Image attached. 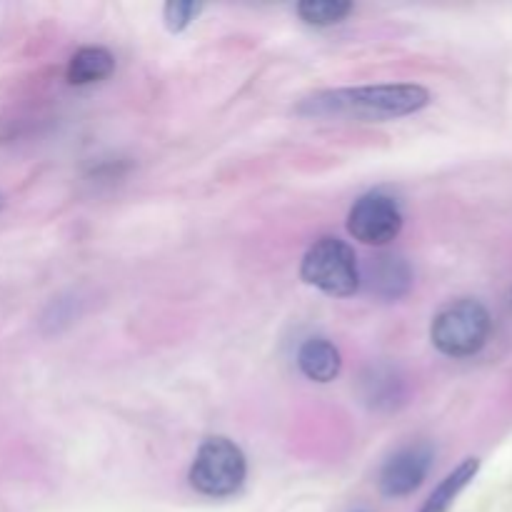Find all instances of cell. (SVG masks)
Wrapping results in <instances>:
<instances>
[{
    "mask_svg": "<svg viewBox=\"0 0 512 512\" xmlns=\"http://www.w3.org/2000/svg\"><path fill=\"white\" fill-rule=\"evenodd\" d=\"M430 105V90L418 83H380L360 88L318 90L298 103L295 113L303 118H348V120H383L405 118L420 113Z\"/></svg>",
    "mask_w": 512,
    "mask_h": 512,
    "instance_id": "6da1fadb",
    "label": "cell"
},
{
    "mask_svg": "<svg viewBox=\"0 0 512 512\" xmlns=\"http://www.w3.org/2000/svg\"><path fill=\"white\" fill-rule=\"evenodd\" d=\"M245 478H248L245 453L225 435L205 438L188 470L190 488L215 500L238 495L243 490Z\"/></svg>",
    "mask_w": 512,
    "mask_h": 512,
    "instance_id": "7a4b0ae2",
    "label": "cell"
},
{
    "mask_svg": "<svg viewBox=\"0 0 512 512\" xmlns=\"http://www.w3.org/2000/svg\"><path fill=\"white\" fill-rule=\"evenodd\" d=\"M493 333L490 310L475 298H460L445 305L430 323L435 350L448 358H470L488 345Z\"/></svg>",
    "mask_w": 512,
    "mask_h": 512,
    "instance_id": "3957f363",
    "label": "cell"
},
{
    "mask_svg": "<svg viewBox=\"0 0 512 512\" xmlns=\"http://www.w3.org/2000/svg\"><path fill=\"white\" fill-rule=\"evenodd\" d=\"M300 278L330 298H350L360 290L358 255L345 240L323 235L305 250L300 260Z\"/></svg>",
    "mask_w": 512,
    "mask_h": 512,
    "instance_id": "277c9868",
    "label": "cell"
},
{
    "mask_svg": "<svg viewBox=\"0 0 512 512\" xmlns=\"http://www.w3.org/2000/svg\"><path fill=\"white\" fill-rule=\"evenodd\" d=\"M403 230V208L385 190L360 195L348 213V233L370 248L393 243Z\"/></svg>",
    "mask_w": 512,
    "mask_h": 512,
    "instance_id": "5b68a950",
    "label": "cell"
},
{
    "mask_svg": "<svg viewBox=\"0 0 512 512\" xmlns=\"http://www.w3.org/2000/svg\"><path fill=\"white\" fill-rule=\"evenodd\" d=\"M433 460L435 450L428 443H415L400 448L398 453H393L385 460L383 470H380V493L393 500L413 495L428 478Z\"/></svg>",
    "mask_w": 512,
    "mask_h": 512,
    "instance_id": "8992f818",
    "label": "cell"
},
{
    "mask_svg": "<svg viewBox=\"0 0 512 512\" xmlns=\"http://www.w3.org/2000/svg\"><path fill=\"white\" fill-rule=\"evenodd\" d=\"M363 283L368 285L375 298L393 303V300L405 298L413 288V268L403 255L383 253L368 265L365 275L360 278V285Z\"/></svg>",
    "mask_w": 512,
    "mask_h": 512,
    "instance_id": "52a82bcc",
    "label": "cell"
},
{
    "mask_svg": "<svg viewBox=\"0 0 512 512\" xmlns=\"http://www.w3.org/2000/svg\"><path fill=\"white\" fill-rule=\"evenodd\" d=\"M298 368L313 383L328 385L343 370V355L328 338H308L298 350Z\"/></svg>",
    "mask_w": 512,
    "mask_h": 512,
    "instance_id": "ba28073f",
    "label": "cell"
},
{
    "mask_svg": "<svg viewBox=\"0 0 512 512\" xmlns=\"http://www.w3.org/2000/svg\"><path fill=\"white\" fill-rule=\"evenodd\" d=\"M115 70V55L108 48H100V45H85L80 48L73 58L68 60V68H65V80L75 88H85V85L103 83L105 78H110Z\"/></svg>",
    "mask_w": 512,
    "mask_h": 512,
    "instance_id": "9c48e42d",
    "label": "cell"
},
{
    "mask_svg": "<svg viewBox=\"0 0 512 512\" xmlns=\"http://www.w3.org/2000/svg\"><path fill=\"white\" fill-rule=\"evenodd\" d=\"M360 390H363V400L375 410H393L403 403L405 388L400 375L395 373L393 368H385V365H378V368L365 370L363 383H360Z\"/></svg>",
    "mask_w": 512,
    "mask_h": 512,
    "instance_id": "30bf717a",
    "label": "cell"
},
{
    "mask_svg": "<svg viewBox=\"0 0 512 512\" xmlns=\"http://www.w3.org/2000/svg\"><path fill=\"white\" fill-rule=\"evenodd\" d=\"M478 470H480L478 458H465L458 468L450 470V473L445 475V480H440L438 488L430 493V498L425 500L423 508L418 512H450V508L455 505V500L460 498V493L473 483Z\"/></svg>",
    "mask_w": 512,
    "mask_h": 512,
    "instance_id": "8fae6325",
    "label": "cell"
},
{
    "mask_svg": "<svg viewBox=\"0 0 512 512\" xmlns=\"http://www.w3.org/2000/svg\"><path fill=\"white\" fill-rule=\"evenodd\" d=\"M353 10V3L348 0H303L295 5L298 18L310 28H333L343 23Z\"/></svg>",
    "mask_w": 512,
    "mask_h": 512,
    "instance_id": "7c38bea8",
    "label": "cell"
},
{
    "mask_svg": "<svg viewBox=\"0 0 512 512\" xmlns=\"http://www.w3.org/2000/svg\"><path fill=\"white\" fill-rule=\"evenodd\" d=\"M203 10L205 5L195 3V0H170L163 8V23L170 33H183L200 18Z\"/></svg>",
    "mask_w": 512,
    "mask_h": 512,
    "instance_id": "4fadbf2b",
    "label": "cell"
},
{
    "mask_svg": "<svg viewBox=\"0 0 512 512\" xmlns=\"http://www.w3.org/2000/svg\"><path fill=\"white\" fill-rule=\"evenodd\" d=\"M5 208V198H3V193H0V210Z\"/></svg>",
    "mask_w": 512,
    "mask_h": 512,
    "instance_id": "5bb4252c",
    "label": "cell"
}]
</instances>
